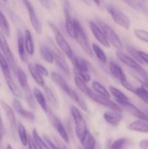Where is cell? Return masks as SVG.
<instances>
[{
  "instance_id": "6da1fadb",
  "label": "cell",
  "mask_w": 148,
  "mask_h": 149,
  "mask_svg": "<svg viewBox=\"0 0 148 149\" xmlns=\"http://www.w3.org/2000/svg\"><path fill=\"white\" fill-rule=\"evenodd\" d=\"M51 79H52V81L65 93L68 96H69L70 98L73 100V101L75 102V103L78 104V106L81 108L82 110L84 111H88V106H87L86 103L84 101V100L83 99V97H81V95L78 94L71 86L68 84V83L65 80V79L63 78L62 75H60L58 73L53 72L51 73Z\"/></svg>"
},
{
  "instance_id": "7a4b0ae2",
  "label": "cell",
  "mask_w": 148,
  "mask_h": 149,
  "mask_svg": "<svg viewBox=\"0 0 148 149\" xmlns=\"http://www.w3.org/2000/svg\"><path fill=\"white\" fill-rule=\"evenodd\" d=\"M70 111H71V114L73 119L74 123H75V135L81 145L83 146L89 133L86 122L79 109L75 107V106H71Z\"/></svg>"
},
{
  "instance_id": "3957f363",
  "label": "cell",
  "mask_w": 148,
  "mask_h": 149,
  "mask_svg": "<svg viewBox=\"0 0 148 149\" xmlns=\"http://www.w3.org/2000/svg\"><path fill=\"white\" fill-rule=\"evenodd\" d=\"M74 39L76 41L77 43L79 45V46L84 51V52L88 56L92 58V49H91V46L90 45L88 36H87L83 26H81L80 22L76 19H75V36H74Z\"/></svg>"
},
{
  "instance_id": "277c9868",
  "label": "cell",
  "mask_w": 148,
  "mask_h": 149,
  "mask_svg": "<svg viewBox=\"0 0 148 149\" xmlns=\"http://www.w3.org/2000/svg\"><path fill=\"white\" fill-rule=\"evenodd\" d=\"M48 24H49V27L52 29V32H53L54 36H55V42H56L57 45L59 47V48L60 49L61 52H63L64 55L66 57H68L69 58V60L71 61L73 56L75 55L73 51L72 48L70 46V45L68 44V42H67L66 39H65L63 35L62 34L59 30L58 29V28L55 26V24H54L52 22H48Z\"/></svg>"
},
{
  "instance_id": "5b68a950",
  "label": "cell",
  "mask_w": 148,
  "mask_h": 149,
  "mask_svg": "<svg viewBox=\"0 0 148 149\" xmlns=\"http://www.w3.org/2000/svg\"><path fill=\"white\" fill-rule=\"evenodd\" d=\"M71 62L73 67L75 75L79 76L86 82L88 83L90 81L91 77L88 62L84 58H81L76 55H74L73 58L71 60Z\"/></svg>"
},
{
  "instance_id": "8992f818",
  "label": "cell",
  "mask_w": 148,
  "mask_h": 149,
  "mask_svg": "<svg viewBox=\"0 0 148 149\" xmlns=\"http://www.w3.org/2000/svg\"><path fill=\"white\" fill-rule=\"evenodd\" d=\"M106 10L110 15L115 23L126 30H129L131 27V20L126 14L119 10L113 4H107Z\"/></svg>"
},
{
  "instance_id": "52a82bcc",
  "label": "cell",
  "mask_w": 148,
  "mask_h": 149,
  "mask_svg": "<svg viewBox=\"0 0 148 149\" xmlns=\"http://www.w3.org/2000/svg\"><path fill=\"white\" fill-rule=\"evenodd\" d=\"M108 68L110 74H111L115 78L117 79L120 81L121 85L123 86L125 89L129 90V92H131V93H133L135 88L131 84V83L128 81L127 77H126L123 68H122L117 63L114 62V61H110V62H109Z\"/></svg>"
},
{
  "instance_id": "ba28073f",
  "label": "cell",
  "mask_w": 148,
  "mask_h": 149,
  "mask_svg": "<svg viewBox=\"0 0 148 149\" xmlns=\"http://www.w3.org/2000/svg\"><path fill=\"white\" fill-rule=\"evenodd\" d=\"M97 23L101 28L102 31L104 32L106 38L108 40V42H110V45H113L117 49H122L123 45H122V42L120 41V37L118 35V33H116L115 31L111 26L107 24L105 22L103 21L102 20L97 19Z\"/></svg>"
},
{
  "instance_id": "9c48e42d",
  "label": "cell",
  "mask_w": 148,
  "mask_h": 149,
  "mask_svg": "<svg viewBox=\"0 0 148 149\" xmlns=\"http://www.w3.org/2000/svg\"><path fill=\"white\" fill-rule=\"evenodd\" d=\"M0 52L3 54V55L5 57L7 61H8L9 64L11 67L12 71L15 75L16 68L17 66L16 65L15 59L14 55H13L11 49H10V45H9L8 42H7V37L1 32V30H0Z\"/></svg>"
},
{
  "instance_id": "30bf717a",
  "label": "cell",
  "mask_w": 148,
  "mask_h": 149,
  "mask_svg": "<svg viewBox=\"0 0 148 149\" xmlns=\"http://www.w3.org/2000/svg\"><path fill=\"white\" fill-rule=\"evenodd\" d=\"M48 119H49V122H50L51 125L53 127L54 129L57 132L58 135L60 136L62 141L66 143H69L70 139L69 135H68V132H67L66 129H65V125H63L61 119L58 117L53 112L49 111L48 112Z\"/></svg>"
},
{
  "instance_id": "8fae6325",
  "label": "cell",
  "mask_w": 148,
  "mask_h": 149,
  "mask_svg": "<svg viewBox=\"0 0 148 149\" xmlns=\"http://www.w3.org/2000/svg\"><path fill=\"white\" fill-rule=\"evenodd\" d=\"M63 11L65 15V30L69 36L74 39L75 36V18H74L71 13V7L69 1L68 0H65L63 4Z\"/></svg>"
},
{
  "instance_id": "7c38bea8",
  "label": "cell",
  "mask_w": 148,
  "mask_h": 149,
  "mask_svg": "<svg viewBox=\"0 0 148 149\" xmlns=\"http://www.w3.org/2000/svg\"><path fill=\"white\" fill-rule=\"evenodd\" d=\"M23 4L26 6L27 11L28 13L29 20H30V23L33 29H34L36 33L41 35L43 31V28H42V24L41 23L40 20L38 17L37 15H36V11H35L34 7H33L31 3L30 2L29 0H22Z\"/></svg>"
},
{
  "instance_id": "4fadbf2b",
  "label": "cell",
  "mask_w": 148,
  "mask_h": 149,
  "mask_svg": "<svg viewBox=\"0 0 148 149\" xmlns=\"http://www.w3.org/2000/svg\"><path fill=\"white\" fill-rule=\"evenodd\" d=\"M89 98H91L95 103L100 104V106H102L104 107L107 108L109 110L117 111L120 112L122 111V108L117 103H115L114 101L110 100V98H109V97H104V96H102L97 94L95 92H92V93L90 95Z\"/></svg>"
},
{
  "instance_id": "5bb4252c",
  "label": "cell",
  "mask_w": 148,
  "mask_h": 149,
  "mask_svg": "<svg viewBox=\"0 0 148 149\" xmlns=\"http://www.w3.org/2000/svg\"><path fill=\"white\" fill-rule=\"evenodd\" d=\"M115 55L118 59L120 62H122L123 64L127 65V66L129 67L131 70L139 71L144 69V68H142V67L141 66V65L139 64V62H137V61H136L134 58H132L131 55H126V53L122 52L121 49H118L115 52Z\"/></svg>"
},
{
  "instance_id": "9a60e30c",
  "label": "cell",
  "mask_w": 148,
  "mask_h": 149,
  "mask_svg": "<svg viewBox=\"0 0 148 149\" xmlns=\"http://www.w3.org/2000/svg\"><path fill=\"white\" fill-rule=\"evenodd\" d=\"M89 26L90 30H91L93 36L98 41L99 43L102 45L103 47H110V42H108L104 32L102 31L101 28L99 26V25L96 22L93 21V20H89Z\"/></svg>"
},
{
  "instance_id": "2e32d148",
  "label": "cell",
  "mask_w": 148,
  "mask_h": 149,
  "mask_svg": "<svg viewBox=\"0 0 148 149\" xmlns=\"http://www.w3.org/2000/svg\"><path fill=\"white\" fill-rule=\"evenodd\" d=\"M120 107L123 108L128 113H130L131 115H132L134 117L137 118L138 119H141V120L148 122V116L146 114V113L145 111H143L141 110V109H139L138 107H136L133 103H131L130 100L123 103L120 106Z\"/></svg>"
},
{
  "instance_id": "e0dca14e",
  "label": "cell",
  "mask_w": 148,
  "mask_h": 149,
  "mask_svg": "<svg viewBox=\"0 0 148 149\" xmlns=\"http://www.w3.org/2000/svg\"><path fill=\"white\" fill-rule=\"evenodd\" d=\"M12 105H13V108H14V110L15 111L17 112V113L21 116V117H23V119L28 121V122H34L35 121L34 113L29 111L26 110V109L23 108L21 102L19 100L18 98L15 97V98L13 99Z\"/></svg>"
},
{
  "instance_id": "ac0fdd59",
  "label": "cell",
  "mask_w": 148,
  "mask_h": 149,
  "mask_svg": "<svg viewBox=\"0 0 148 149\" xmlns=\"http://www.w3.org/2000/svg\"><path fill=\"white\" fill-rule=\"evenodd\" d=\"M103 117L108 125L113 127H117L120 125L123 119V114L120 111L110 110L104 112Z\"/></svg>"
},
{
  "instance_id": "d6986e66",
  "label": "cell",
  "mask_w": 148,
  "mask_h": 149,
  "mask_svg": "<svg viewBox=\"0 0 148 149\" xmlns=\"http://www.w3.org/2000/svg\"><path fill=\"white\" fill-rule=\"evenodd\" d=\"M0 103H1V108H2V109L4 110L6 117L8 119L10 127L12 128V131L15 132L17 129V125L14 110L10 107V105L7 104V103H6L5 101H4V100H1Z\"/></svg>"
},
{
  "instance_id": "ffe728a7",
  "label": "cell",
  "mask_w": 148,
  "mask_h": 149,
  "mask_svg": "<svg viewBox=\"0 0 148 149\" xmlns=\"http://www.w3.org/2000/svg\"><path fill=\"white\" fill-rule=\"evenodd\" d=\"M53 53H54V62L56 63V65L59 67V68L62 71V72L65 73V75H67L68 77H70L71 71H70L69 65H68L67 61L63 57V55L61 54V52H59V51H57V50L53 51Z\"/></svg>"
},
{
  "instance_id": "44dd1931",
  "label": "cell",
  "mask_w": 148,
  "mask_h": 149,
  "mask_svg": "<svg viewBox=\"0 0 148 149\" xmlns=\"http://www.w3.org/2000/svg\"><path fill=\"white\" fill-rule=\"evenodd\" d=\"M17 52H18L20 61L23 63H26L27 62V52H26V47H25L24 34L20 30L17 31Z\"/></svg>"
},
{
  "instance_id": "7402d4cb",
  "label": "cell",
  "mask_w": 148,
  "mask_h": 149,
  "mask_svg": "<svg viewBox=\"0 0 148 149\" xmlns=\"http://www.w3.org/2000/svg\"><path fill=\"white\" fill-rule=\"evenodd\" d=\"M33 94L36 103L39 105L42 111L45 113L47 114L48 112H49V109H48L47 101H46V97L44 95L43 92L41 90H39V88H37V87H34L33 90Z\"/></svg>"
},
{
  "instance_id": "603a6c76",
  "label": "cell",
  "mask_w": 148,
  "mask_h": 149,
  "mask_svg": "<svg viewBox=\"0 0 148 149\" xmlns=\"http://www.w3.org/2000/svg\"><path fill=\"white\" fill-rule=\"evenodd\" d=\"M127 128L129 130L142 133H148V122L141 119L131 122L128 125Z\"/></svg>"
},
{
  "instance_id": "cb8c5ba5",
  "label": "cell",
  "mask_w": 148,
  "mask_h": 149,
  "mask_svg": "<svg viewBox=\"0 0 148 149\" xmlns=\"http://www.w3.org/2000/svg\"><path fill=\"white\" fill-rule=\"evenodd\" d=\"M109 92H110V95L113 96L114 97L116 103L119 105L121 106L123 103L126 101H129V99L121 90L118 89L117 87H114V86H110L109 87Z\"/></svg>"
},
{
  "instance_id": "d4e9b609",
  "label": "cell",
  "mask_w": 148,
  "mask_h": 149,
  "mask_svg": "<svg viewBox=\"0 0 148 149\" xmlns=\"http://www.w3.org/2000/svg\"><path fill=\"white\" fill-rule=\"evenodd\" d=\"M24 42L26 50L28 55L30 56H33L35 52V46L34 42L33 39L31 32L28 29H26L24 32Z\"/></svg>"
},
{
  "instance_id": "484cf974",
  "label": "cell",
  "mask_w": 148,
  "mask_h": 149,
  "mask_svg": "<svg viewBox=\"0 0 148 149\" xmlns=\"http://www.w3.org/2000/svg\"><path fill=\"white\" fill-rule=\"evenodd\" d=\"M44 93H45V97H46V101L49 103V104L50 105L52 109H55V110H57L59 108V102L58 100L57 97H56V95H55V93H53L52 90L49 88V87H46L45 86L44 87Z\"/></svg>"
},
{
  "instance_id": "4316f807",
  "label": "cell",
  "mask_w": 148,
  "mask_h": 149,
  "mask_svg": "<svg viewBox=\"0 0 148 149\" xmlns=\"http://www.w3.org/2000/svg\"><path fill=\"white\" fill-rule=\"evenodd\" d=\"M0 69H1L4 79L7 80L12 78L11 67H10V64H9L8 61H7L5 57L3 55V54L1 52H0Z\"/></svg>"
},
{
  "instance_id": "83f0119b",
  "label": "cell",
  "mask_w": 148,
  "mask_h": 149,
  "mask_svg": "<svg viewBox=\"0 0 148 149\" xmlns=\"http://www.w3.org/2000/svg\"><path fill=\"white\" fill-rule=\"evenodd\" d=\"M28 68L29 73H30L31 77L35 81V82L38 85L40 86V87H44L46 85H45V81L44 79V77L36 70V68L34 66V64L30 63H28Z\"/></svg>"
},
{
  "instance_id": "f1b7e54d",
  "label": "cell",
  "mask_w": 148,
  "mask_h": 149,
  "mask_svg": "<svg viewBox=\"0 0 148 149\" xmlns=\"http://www.w3.org/2000/svg\"><path fill=\"white\" fill-rule=\"evenodd\" d=\"M74 82H75V84L77 87V88L81 93H83L84 95L88 96L89 97H90L91 94L92 93L93 90L87 85V82H86L83 79H81L78 75H75V77H74Z\"/></svg>"
},
{
  "instance_id": "f546056e",
  "label": "cell",
  "mask_w": 148,
  "mask_h": 149,
  "mask_svg": "<svg viewBox=\"0 0 148 149\" xmlns=\"http://www.w3.org/2000/svg\"><path fill=\"white\" fill-rule=\"evenodd\" d=\"M15 77H17V79L18 81L19 84H20V88L23 90V91L30 87L26 74L23 71V68H20V66H17V68H16Z\"/></svg>"
},
{
  "instance_id": "4dcf8cb0",
  "label": "cell",
  "mask_w": 148,
  "mask_h": 149,
  "mask_svg": "<svg viewBox=\"0 0 148 149\" xmlns=\"http://www.w3.org/2000/svg\"><path fill=\"white\" fill-rule=\"evenodd\" d=\"M39 54L42 59L48 63H54V53L52 49L45 45H41L39 48Z\"/></svg>"
},
{
  "instance_id": "1f68e13d",
  "label": "cell",
  "mask_w": 148,
  "mask_h": 149,
  "mask_svg": "<svg viewBox=\"0 0 148 149\" xmlns=\"http://www.w3.org/2000/svg\"><path fill=\"white\" fill-rule=\"evenodd\" d=\"M91 49H92L93 55L97 57V59L102 63L106 64L107 63V58L105 52H104L101 47L96 43H93L91 45Z\"/></svg>"
},
{
  "instance_id": "d6a6232c",
  "label": "cell",
  "mask_w": 148,
  "mask_h": 149,
  "mask_svg": "<svg viewBox=\"0 0 148 149\" xmlns=\"http://www.w3.org/2000/svg\"><path fill=\"white\" fill-rule=\"evenodd\" d=\"M6 84H7V87H8L9 90L12 93V94L17 98L20 99L23 97V92L20 90V87L17 85L15 82L13 78L5 80Z\"/></svg>"
},
{
  "instance_id": "836d02e7",
  "label": "cell",
  "mask_w": 148,
  "mask_h": 149,
  "mask_svg": "<svg viewBox=\"0 0 148 149\" xmlns=\"http://www.w3.org/2000/svg\"><path fill=\"white\" fill-rule=\"evenodd\" d=\"M0 30L6 36L7 38L10 37V26L7 17L4 15V13L0 10Z\"/></svg>"
},
{
  "instance_id": "e575fe53",
  "label": "cell",
  "mask_w": 148,
  "mask_h": 149,
  "mask_svg": "<svg viewBox=\"0 0 148 149\" xmlns=\"http://www.w3.org/2000/svg\"><path fill=\"white\" fill-rule=\"evenodd\" d=\"M91 88H92L94 92H95L97 94L110 98V92L105 88V87H104V85H102V84L100 82H99V81H92V83H91Z\"/></svg>"
},
{
  "instance_id": "d590c367",
  "label": "cell",
  "mask_w": 148,
  "mask_h": 149,
  "mask_svg": "<svg viewBox=\"0 0 148 149\" xmlns=\"http://www.w3.org/2000/svg\"><path fill=\"white\" fill-rule=\"evenodd\" d=\"M17 134H18L19 138H20V143L23 146H28V139H29V135L27 134V131H26V127L24 125L21 123L19 122L17 125Z\"/></svg>"
},
{
  "instance_id": "8d00e7d4",
  "label": "cell",
  "mask_w": 148,
  "mask_h": 149,
  "mask_svg": "<svg viewBox=\"0 0 148 149\" xmlns=\"http://www.w3.org/2000/svg\"><path fill=\"white\" fill-rule=\"evenodd\" d=\"M32 138H33V141L36 143L39 149H50L46 141L44 140V138L39 136L36 128H33V130H32Z\"/></svg>"
},
{
  "instance_id": "74e56055",
  "label": "cell",
  "mask_w": 148,
  "mask_h": 149,
  "mask_svg": "<svg viewBox=\"0 0 148 149\" xmlns=\"http://www.w3.org/2000/svg\"><path fill=\"white\" fill-rule=\"evenodd\" d=\"M131 74L133 76V78L136 79L141 84H145V85H148V74L145 70L143 69L139 71L132 70Z\"/></svg>"
},
{
  "instance_id": "f35d334b",
  "label": "cell",
  "mask_w": 148,
  "mask_h": 149,
  "mask_svg": "<svg viewBox=\"0 0 148 149\" xmlns=\"http://www.w3.org/2000/svg\"><path fill=\"white\" fill-rule=\"evenodd\" d=\"M23 95H24L25 99H26L29 107L32 109H36V102L35 100L34 96H33V91H31L30 90V87L23 90Z\"/></svg>"
},
{
  "instance_id": "ab89813d",
  "label": "cell",
  "mask_w": 148,
  "mask_h": 149,
  "mask_svg": "<svg viewBox=\"0 0 148 149\" xmlns=\"http://www.w3.org/2000/svg\"><path fill=\"white\" fill-rule=\"evenodd\" d=\"M83 146H84V149H95L96 140L89 132L87 135Z\"/></svg>"
},
{
  "instance_id": "60d3db41",
  "label": "cell",
  "mask_w": 148,
  "mask_h": 149,
  "mask_svg": "<svg viewBox=\"0 0 148 149\" xmlns=\"http://www.w3.org/2000/svg\"><path fill=\"white\" fill-rule=\"evenodd\" d=\"M133 33L139 40L148 43V31L142 29H136L133 31Z\"/></svg>"
},
{
  "instance_id": "b9f144b4",
  "label": "cell",
  "mask_w": 148,
  "mask_h": 149,
  "mask_svg": "<svg viewBox=\"0 0 148 149\" xmlns=\"http://www.w3.org/2000/svg\"><path fill=\"white\" fill-rule=\"evenodd\" d=\"M128 139L126 138H119L115 140L110 146V149H123L127 143Z\"/></svg>"
},
{
  "instance_id": "7bdbcfd3",
  "label": "cell",
  "mask_w": 148,
  "mask_h": 149,
  "mask_svg": "<svg viewBox=\"0 0 148 149\" xmlns=\"http://www.w3.org/2000/svg\"><path fill=\"white\" fill-rule=\"evenodd\" d=\"M133 94H135L137 97H139L144 103H145L146 104H148V95L147 94L145 90L142 87L135 88Z\"/></svg>"
},
{
  "instance_id": "ee69618b",
  "label": "cell",
  "mask_w": 148,
  "mask_h": 149,
  "mask_svg": "<svg viewBox=\"0 0 148 149\" xmlns=\"http://www.w3.org/2000/svg\"><path fill=\"white\" fill-rule=\"evenodd\" d=\"M126 49H127L128 52L130 54L132 58H134L137 62H139V63H144L142 62V59L140 58V57H139V52H138V49H136V48L133 47L132 46H128L127 48H126Z\"/></svg>"
},
{
  "instance_id": "f6af8a7d",
  "label": "cell",
  "mask_w": 148,
  "mask_h": 149,
  "mask_svg": "<svg viewBox=\"0 0 148 149\" xmlns=\"http://www.w3.org/2000/svg\"><path fill=\"white\" fill-rule=\"evenodd\" d=\"M34 66L35 68H36V70H37V71H39V72L43 76V77H49V71H48L47 68H46V67H44V65H41V64L39 63H35Z\"/></svg>"
},
{
  "instance_id": "bcb514c9",
  "label": "cell",
  "mask_w": 148,
  "mask_h": 149,
  "mask_svg": "<svg viewBox=\"0 0 148 149\" xmlns=\"http://www.w3.org/2000/svg\"><path fill=\"white\" fill-rule=\"evenodd\" d=\"M122 1L126 3V4H128L129 6H130L131 7L135 9V10H138L139 9H141L140 4L136 2V1H135L134 0H122Z\"/></svg>"
},
{
  "instance_id": "7dc6e473",
  "label": "cell",
  "mask_w": 148,
  "mask_h": 149,
  "mask_svg": "<svg viewBox=\"0 0 148 149\" xmlns=\"http://www.w3.org/2000/svg\"><path fill=\"white\" fill-rule=\"evenodd\" d=\"M44 140L46 141V143L48 144V146H49L50 149H61L59 146H57L56 144L54 143L51 141L50 138H49L46 135H44Z\"/></svg>"
},
{
  "instance_id": "c3c4849f",
  "label": "cell",
  "mask_w": 148,
  "mask_h": 149,
  "mask_svg": "<svg viewBox=\"0 0 148 149\" xmlns=\"http://www.w3.org/2000/svg\"><path fill=\"white\" fill-rule=\"evenodd\" d=\"M138 52H139V55L140 58L142 59V62L145 63L146 64L148 65V54L147 52H143V51L138 50Z\"/></svg>"
},
{
  "instance_id": "681fc988",
  "label": "cell",
  "mask_w": 148,
  "mask_h": 149,
  "mask_svg": "<svg viewBox=\"0 0 148 149\" xmlns=\"http://www.w3.org/2000/svg\"><path fill=\"white\" fill-rule=\"evenodd\" d=\"M28 146L29 149H39L38 148L37 146H36V143H35L34 141H33V138L30 136H29L28 143Z\"/></svg>"
},
{
  "instance_id": "f907efd6",
  "label": "cell",
  "mask_w": 148,
  "mask_h": 149,
  "mask_svg": "<svg viewBox=\"0 0 148 149\" xmlns=\"http://www.w3.org/2000/svg\"><path fill=\"white\" fill-rule=\"evenodd\" d=\"M139 149H148V140H142L139 143Z\"/></svg>"
},
{
  "instance_id": "816d5d0a",
  "label": "cell",
  "mask_w": 148,
  "mask_h": 149,
  "mask_svg": "<svg viewBox=\"0 0 148 149\" xmlns=\"http://www.w3.org/2000/svg\"><path fill=\"white\" fill-rule=\"evenodd\" d=\"M4 133H5V130H4V125H3L2 121H1V116H0V143L2 141Z\"/></svg>"
},
{
  "instance_id": "f5cc1de1",
  "label": "cell",
  "mask_w": 148,
  "mask_h": 149,
  "mask_svg": "<svg viewBox=\"0 0 148 149\" xmlns=\"http://www.w3.org/2000/svg\"><path fill=\"white\" fill-rule=\"evenodd\" d=\"M92 1H94V3L96 5L98 6V7H101L102 5V3L104 1V0H92Z\"/></svg>"
},
{
  "instance_id": "db71d44e",
  "label": "cell",
  "mask_w": 148,
  "mask_h": 149,
  "mask_svg": "<svg viewBox=\"0 0 148 149\" xmlns=\"http://www.w3.org/2000/svg\"><path fill=\"white\" fill-rule=\"evenodd\" d=\"M141 87H142V88L145 90V92L147 93V94L148 95V85H145V84H142Z\"/></svg>"
},
{
  "instance_id": "11a10c76",
  "label": "cell",
  "mask_w": 148,
  "mask_h": 149,
  "mask_svg": "<svg viewBox=\"0 0 148 149\" xmlns=\"http://www.w3.org/2000/svg\"><path fill=\"white\" fill-rule=\"evenodd\" d=\"M6 149H14V148H13V147L10 144H8V145L7 146V147H6Z\"/></svg>"
},
{
  "instance_id": "9f6ffc18",
  "label": "cell",
  "mask_w": 148,
  "mask_h": 149,
  "mask_svg": "<svg viewBox=\"0 0 148 149\" xmlns=\"http://www.w3.org/2000/svg\"><path fill=\"white\" fill-rule=\"evenodd\" d=\"M145 111V113H146V114L147 115V116H148V109H145V111Z\"/></svg>"
},
{
  "instance_id": "6f0895ef",
  "label": "cell",
  "mask_w": 148,
  "mask_h": 149,
  "mask_svg": "<svg viewBox=\"0 0 148 149\" xmlns=\"http://www.w3.org/2000/svg\"><path fill=\"white\" fill-rule=\"evenodd\" d=\"M2 1H4V2H7V0H2Z\"/></svg>"
},
{
  "instance_id": "680465c9",
  "label": "cell",
  "mask_w": 148,
  "mask_h": 149,
  "mask_svg": "<svg viewBox=\"0 0 148 149\" xmlns=\"http://www.w3.org/2000/svg\"><path fill=\"white\" fill-rule=\"evenodd\" d=\"M142 1H145V0H142Z\"/></svg>"
},
{
  "instance_id": "91938a15",
  "label": "cell",
  "mask_w": 148,
  "mask_h": 149,
  "mask_svg": "<svg viewBox=\"0 0 148 149\" xmlns=\"http://www.w3.org/2000/svg\"><path fill=\"white\" fill-rule=\"evenodd\" d=\"M80 149H81V148H80Z\"/></svg>"
}]
</instances>
